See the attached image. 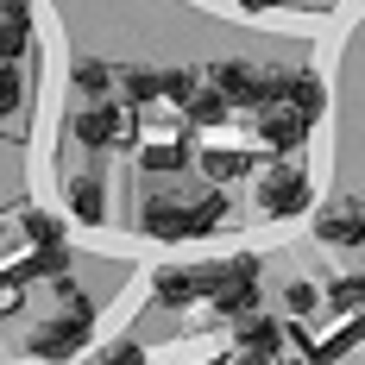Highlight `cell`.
I'll return each mask as SVG.
<instances>
[{"mask_svg":"<svg viewBox=\"0 0 365 365\" xmlns=\"http://www.w3.org/2000/svg\"><path fill=\"white\" fill-rule=\"evenodd\" d=\"M252 208L264 220H302L315 208V177H309V164L296 158V151H271L264 164L252 170Z\"/></svg>","mask_w":365,"mask_h":365,"instance_id":"6da1fadb","label":"cell"},{"mask_svg":"<svg viewBox=\"0 0 365 365\" xmlns=\"http://www.w3.org/2000/svg\"><path fill=\"white\" fill-rule=\"evenodd\" d=\"M57 290H63V315H51V322H38L32 334H26V353L32 359H76L82 346H88V328H95V302H76V284L70 271L57 277Z\"/></svg>","mask_w":365,"mask_h":365,"instance_id":"7a4b0ae2","label":"cell"},{"mask_svg":"<svg viewBox=\"0 0 365 365\" xmlns=\"http://www.w3.org/2000/svg\"><path fill=\"white\" fill-rule=\"evenodd\" d=\"M70 139L82 151H113V145H133L139 139V108L133 101H88V108L70 113Z\"/></svg>","mask_w":365,"mask_h":365,"instance_id":"3957f363","label":"cell"},{"mask_svg":"<svg viewBox=\"0 0 365 365\" xmlns=\"http://www.w3.org/2000/svg\"><path fill=\"white\" fill-rule=\"evenodd\" d=\"M309 233L322 252H365V195L334 189L328 202L309 208Z\"/></svg>","mask_w":365,"mask_h":365,"instance_id":"277c9868","label":"cell"},{"mask_svg":"<svg viewBox=\"0 0 365 365\" xmlns=\"http://www.w3.org/2000/svg\"><path fill=\"white\" fill-rule=\"evenodd\" d=\"M264 258L258 252H240V258H220V284H215V296H208V309H215V322H240V315H252L258 302H264Z\"/></svg>","mask_w":365,"mask_h":365,"instance_id":"5b68a950","label":"cell"},{"mask_svg":"<svg viewBox=\"0 0 365 365\" xmlns=\"http://www.w3.org/2000/svg\"><path fill=\"white\" fill-rule=\"evenodd\" d=\"M233 353H240V359H284V353H290V322H277V315H264V309L240 315V322H233Z\"/></svg>","mask_w":365,"mask_h":365,"instance_id":"8992f818","label":"cell"},{"mask_svg":"<svg viewBox=\"0 0 365 365\" xmlns=\"http://www.w3.org/2000/svg\"><path fill=\"white\" fill-rule=\"evenodd\" d=\"M63 215L76 227H108V189L95 170H70L63 177Z\"/></svg>","mask_w":365,"mask_h":365,"instance_id":"52a82bcc","label":"cell"},{"mask_svg":"<svg viewBox=\"0 0 365 365\" xmlns=\"http://www.w3.org/2000/svg\"><path fill=\"white\" fill-rule=\"evenodd\" d=\"M26 51H32V13L19 0H6L0 6V63H19Z\"/></svg>","mask_w":365,"mask_h":365,"instance_id":"ba28073f","label":"cell"},{"mask_svg":"<svg viewBox=\"0 0 365 365\" xmlns=\"http://www.w3.org/2000/svg\"><path fill=\"white\" fill-rule=\"evenodd\" d=\"M70 88L82 95V101H101V95L120 88V70L101 63V57H76V63H70Z\"/></svg>","mask_w":365,"mask_h":365,"instance_id":"9c48e42d","label":"cell"},{"mask_svg":"<svg viewBox=\"0 0 365 365\" xmlns=\"http://www.w3.org/2000/svg\"><path fill=\"white\" fill-rule=\"evenodd\" d=\"M19 233H26V246H70V227H63V215H51V208H26Z\"/></svg>","mask_w":365,"mask_h":365,"instance_id":"30bf717a","label":"cell"},{"mask_svg":"<svg viewBox=\"0 0 365 365\" xmlns=\"http://www.w3.org/2000/svg\"><path fill=\"white\" fill-rule=\"evenodd\" d=\"M120 95H126L133 108H151V101H164V70H145V63L120 70Z\"/></svg>","mask_w":365,"mask_h":365,"instance_id":"8fae6325","label":"cell"},{"mask_svg":"<svg viewBox=\"0 0 365 365\" xmlns=\"http://www.w3.org/2000/svg\"><path fill=\"white\" fill-rule=\"evenodd\" d=\"M322 290H328V302L340 309V315H346V309H365V271H340V277H328Z\"/></svg>","mask_w":365,"mask_h":365,"instance_id":"7c38bea8","label":"cell"},{"mask_svg":"<svg viewBox=\"0 0 365 365\" xmlns=\"http://www.w3.org/2000/svg\"><path fill=\"white\" fill-rule=\"evenodd\" d=\"M19 108H26V76L19 63H0V120H13Z\"/></svg>","mask_w":365,"mask_h":365,"instance_id":"4fadbf2b","label":"cell"},{"mask_svg":"<svg viewBox=\"0 0 365 365\" xmlns=\"http://www.w3.org/2000/svg\"><path fill=\"white\" fill-rule=\"evenodd\" d=\"M233 6H240V13H252V19H258V13H277L284 0H233Z\"/></svg>","mask_w":365,"mask_h":365,"instance_id":"5bb4252c","label":"cell"}]
</instances>
